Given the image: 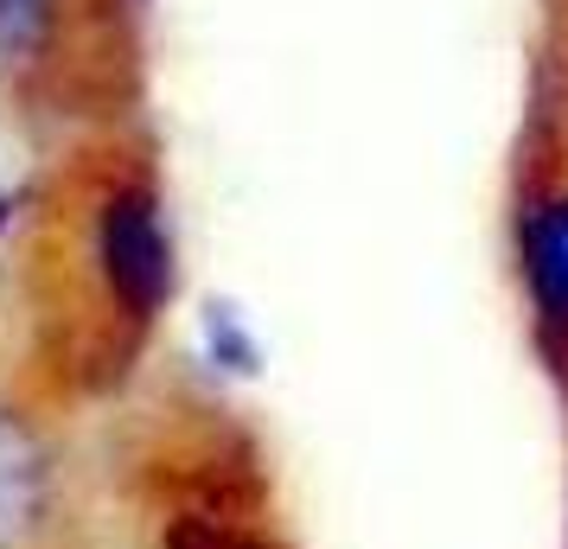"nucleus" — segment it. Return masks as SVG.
<instances>
[{
  "instance_id": "f257e3e1",
  "label": "nucleus",
  "mask_w": 568,
  "mask_h": 549,
  "mask_svg": "<svg viewBox=\"0 0 568 549\" xmlns=\"http://www.w3.org/2000/svg\"><path fill=\"white\" fill-rule=\"evenodd\" d=\"M97 262L129 319H154L173 294V236L148 185H115L97 211Z\"/></svg>"
},
{
  "instance_id": "f03ea898",
  "label": "nucleus",
  "mask_w": 568,
  "mask_h": 549,
  "mask_svg": "<svg viewBox=\"0 0 568 549\" xmlns=\"http://www.w3.org/2000/svg\"><path fill=\"white\" fill-rule=\"evenodd\" d=\"M52 518V467L20 416L0 409V549H27Z\"/></svg>"
},
{
  "instance_id": "7ed1b4c3",
  "label": "nucleus",
  "mask_w": 568,
  "mask_h": 549,
  "mask_svg": "<svg viewBox=\"0 0 568 549\" xmlns=\"http://www.w3.org/2000/svg\"><path fill=\"white\" fill-rule=\"evenodd\" d=\"M524 275H530V301L549 333H568V192L542 199L524 231Z\"/></svg>"
},
{
  "instance_id": "20e7f679",
  "label": "nucleus",
  "mask_w": 568,
  "mask_h": 549,
  "mask_svg": "<svg viewBox=\"0 0 568 549\" xmlns=\"http://www.w3.org/2000/svg\"><path fill=\"white\" fill-rule=\"evenodd\" d=\"M58 0H0V64H20L45 45Z\"/></svg>"
},
{
  "instance_id": "39448f33",
  "label": "nucleus",
  "mask_w": 568,
  "mask_h": 549,
  "mask_svg": "<svg viewBox=\"0 0 568 549\" xmlns=\"http://www.w3.org/2000/svg\"><path fill=\"white\" fill-rule=\"evenodd\" d=\"M205 345H211V365L236 370V377H250V370L262 365L256 333L243 326V314H236V307H205Z\"/></svg>"
},
{
  "instance_id": "423d86ee",
  "label": "nucleus",
  "mask_w": 568,
  "mask_h": 549,
  "mask_svg": "<svg viewBox=\"0 0 568 549\" xmlns=\"http://www.w3.org/2000/svg\"><path fill=\"white\" fill-rule=\"evenodd\" d=\"M173 549H268V543L236 537V530H224V523H185L180 537H173Z\"/></svg>"
},
{
  "instance_id": "0eeeda50",
  "label": "nucleus",
  "mask_w": 568,
  "mask_h": 549,
  "mask_svg": "<svg viewBox=\"0 0 568 549\" xmlns=\"http://www.w3.org/2000/svg\"><path fill=\"white\" fill-rule=\"evenodd\" d=\"M0 205H7V185H0Z\"/></svg>"
}]
</instances>
